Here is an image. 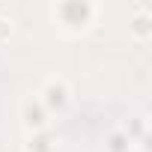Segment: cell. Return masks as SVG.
Returning <instances> with one entry per match:
<instances>
[{
  "mask_svg": "<svg viewBox=\"0 0 152 152\" xmlns=\"http://www.w3.org/2000/svg\"><path fill=\"white\" fill-rule=\"evenodd\" d=\"M51 15H54V21H57L60 30H66V33H84V30L93 27V21L99 15V6H93V3H57L51 9Z\"/></svg>",
  "mask_w": 152,
  "mask_h": 152,
  "instance_id": "obj_1",
  "label": "cell"
},
{
  "mask_svg": "<svg viewBox=\"0 0 152 152\" xmlns=\"http://www.w3.org/2000/svg\"><path fill=\"white\" fill-rule=\"evenodd\" d=\"M36 99H39L42 107L54 116V113H63V110L69 107V102H72V90H69V84H66L63 78H48V81L42 84V90H39Z\"/></svg>",
  "mask_w": 152,
  "mask_h": 152,
  "instance_id": "obj_2",
  "label": "cell"
},
{
  "mask_svg": "<svg viewBox=\"0 0 152 152\" xmlns=\"http://www.w3.org/2000/svg\"><path fill=\"white\" fill-rule=\"evenodd\" d=\"M21 122L27 128V134H36V131H48V122H51V113L42 107V102L36 96L24 99L21 102Z\"/></svg>",
  "mask_w": 152,
  "mask_h": 152,
  "instance_id": "obj_3",
  "label": "cell"
},
{
  "mask_svg": "<svg viewBox=\"0 0 152 152\" xmlns=\"http://www.w3.org/2000/svg\"><path fill=\"white\" fill-rule=\"evenodd\" d=\"M134 146L137 143L128 137L125 128H113L107 134V140H104V152H134Z\"/></svg>",
  "mask_w": 152,
  "mask_h": 152,
  "instance_id": "obj_4",
  "label": "cell"
},
{
  "mask_svg": "<svg viewBox=\"0 0 152 152\" xmlns=\"http://www.w3.org/2000/svg\"><path fill=\"white\" fill-rule=\"evenodd\" d=\"M54 137L48 131H36V134H27V152H54Z\"/></svg>",
  "mask_w": 152,
  "mask_h": 152,
  "instance_id": "obj_5",
  "label": "cell"
}]
</instances>
